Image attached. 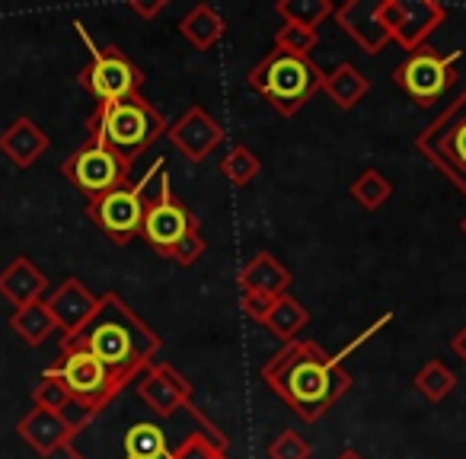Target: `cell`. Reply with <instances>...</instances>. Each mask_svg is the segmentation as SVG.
Instances as JSON below:
<instances>
[{"mask_svg": "<svg viewBox=\"0 0 466 459\" xmlns=\"http://www.w3.org/2000/svg\"><path fill=\"white\" fill-rule=\"evenodd\" d=\"M218 427L195 405L176 414L150 412L135 383L122 389L106 408H99L67 444L71 459H173L176 446L198 431Z\"/></svg>", "mask_w": 466, "mask_h": 459, "instance_id": "1", "label": "cell"}, {"mask_svg": "<svg viewBox=\"0 0 466 459\" xmlns=\"http://www.w3.org/2000/svg\"><path fill=\"white\" fill-rule=\"evenodd\" d=\"M393 323V313H383L377 323H370L355 342H349V348L339 354H326L323 344L310 342V338H294V342L281 344V351H275L262 367V380L272 386V393H279L281 399L291 405V412L304 421H317L342 399L351 389V374L342 367L345 354L358 351L364 342L377 335L383 325Z\"/></svg>", "mask_w": 466, "mask_h": 459, "instance_id": "2", "label": "cell"}, {"mask_svg": "<svg viewBox=\"0 0 466 459\" xmlns=\"http://www.w3.org/2000/svg\"><path fill=\"white\" fill-rule=\"evenodd\" d=\"M61 348L86 351L125 383L137 380L150 364L160 361V335L112 291L99 297L96 313L74 335L61 338Z\"/></svg>", "mask_w": 466, "mask_h": 459, "instance_id": "3", "label": "cell"}, {"mask_svg": "<svg viewBox=\"0 0 466 459\" xmlns=\"http://www.w3.org/2000/svg\"><path fill=\"white\" fill-rule=\"evenodd\" d=\"M167 118L137 93V96L116 99V103H99L86 122V137H96L118 156L135 163L157 137L167 135Z\"/></svg>", "mask_w": 466, "mask_h": 459, "instance_id": "4", "label": "cell"}, {"mask_svg": "<svg viewBox=\"0 0 466 459\" xmlns=\"http://www.w3.org/2000/svg\"><path fill=\"white\" fill-rule=\"evenodd\" d=\"M326 74L313 65L310 58H298V55L288 52H272L259 61V65L249 71V86H253L259 96H266L272 103V109L279 115L291 118L323 90Z\"/></svg>", "mask_w": 466, "mask_h": 459, "instance_id": "5", "label": "cell"}, {"mask_svg": "<svg viewBox=\"0 0 466 459\" xmlns=\"http://www.w3.org/2000/svg\"><path fill=\"white\" fill-rule=\"evenodd\" d=\"M160 173H167V160H154V166L144 173V179L137 185H125V188H116L109 195H99V198H90L86 201V217L109 236L112 243L125 246L131 243L135 236H141V224H144V214H147V205L150 198L157 195L163 179Z\"/></svg>", "mask_w": 466, "mask_h": 459, "instance_id": "6", "label": "cell"}, {"mask_svg": "<svg viewBox=\"0 0 466 459\" xmlns=\"http://www.w3.org/2000/svg\"><path fill=\"white\" fill-rule=\"evenodd\" d=\"M415 150L466 195V90L419 131Z\"/></svg>", "mask_w": 466, "mask_h": 459, "instance_id": "7", "label": "cell"}, {"mask_svg": "<svg viewBox=\"0 0 466 459\" xmlns=\"http://www.w3.org/2000/svg\"><path fill=\"white\" fill-rule=\"evenodd\" d=\"M84 39V45L90 48V65L80 71V86L90 93L96 103H116V99L137 96L144 86V71L116 45H93L90 33L80 23H74Z\"/></svg>", "mask_w": 466, "mask_h": 459, "instance_id": "8", "label": "cell"}, {"mask_svg": "<svg viewBox=\"0 0 466 459\" xmlns=\"http://www.w3.org/2000/svg\"><path fill=\"white\" fill-rule=\"evenodd\" d=\"M46 374L58 376V380L65 383L67 393H71V399L80 402V405L93 414H96L99 408L109 405V402L128 386V383L118 380L112 370H106L96 357L86 354V351H77V348H61V357L46 370Z\"/></svg>", "mask_w": 466, "mask_h": 459, "instance_id": "9", "label": "cell"}, {"mask_svg": "<svg viewBox=\"0 0 466 459\" xmlns=\"http://www.w3.org/2000/svg\"><path fill=\"white\" fill-rule=\"evenodd\" d=\"M131 166L125 156H118L112 147H106L96 137H86V144H80L65 163H61V173L71 182L74 188L90 198H99V195H109L116 188H125L131 179Z\"/></svg>", "mask_w": 466, "mask_h": 459, "instance_id": "10", "label": "cell"}, {"mask_svg": "<svg viewBox=\"0 0 466 459\" xmlns=\"http://www.w3.org/2000/svg\"><path fill=\"white\" fill-rule=\"evenodd\" d=\"M457 61H460V52L438 55L434 48L425 45V48H419V52H412L396 67L393 84L419 105H434L438 99H444V93L453 90V84H457V77H460Z\"/></svg>", "mask_w": 466, "mask_h": 459, "instance_id": "11", "label": "cell"}, {"mask_svg": "<svg viewBox=\"0 0 466 459\" xmlns=\"http://www.w3.org/2000/svg\"><path fill=\"white\" fill-rule=\"evenodd\" d=\"M188 234H198V217L188 211L186 201L176 198L173 188H169L167 173H163L160 188H157V195L147 205V214H144L141 236L160 255H169V249L179 240H186Z\"/></svg>", "mask_w": 466, "mask_h": 459, "instance_id": "12", "label": "cell"}, {"mask_svg": "<svg viewBox=\"0 0 466 459\" xmlns=\"http://www.w3.org/2000/svg\"><path fill=\"white\" fill-rule=\"evenodd\" d=\"M380 16L393 42L406 52L425 48V42L447 23V10L434 0H380Z\"/></svg>", "mask_w": 466, "mask_h": 459, "instance_id": "13", "label": "cell"}, {"mask_svg": "<svg viewBox=\"0 0 466 459\" xmlns=\"http://www.w3.org/2000/svg\"><path fill=\"white\" fill-rule=\"evenodd\" d=\"M135 389L141 395V402L150 408V412L163 414H176L179 408L192 405V383L167 361H154L141 376L135 380Z\"/></svg>", "mask_w": 466, "mask_h": 459, "instance_id": "14", "label": "cell"}, {"mask_svg": "<svg viewBox=\"0 0 466 459\" xmlns=\"http://www.w3.org/2000/svg\"><path fill=\"white\" fill-rule=\"evenodd\" d=\"M167 135L188 163H205L208 156L224 144L227 131L220 128L218 118L208 115L201 105H192L188 112H182L179 122L169 125Z\"/></svg>", "mask_w": 466, "mask_h": 459, "instance_id": "15", "label": "cell"}, {"mask_svg": "<svg viewBox=\"0 0 466 459\" xmlns=\"http://www.w3.org/2000/svg\"><path fill=\"white\" fill-rule=\"evenodd\" d=\"M336 23L364 48L368 55H380L383 48L393 42L390 29L383 26L380 16V0H349L342 7H336Z\"/></svg>", "mask_w": 466, "mask_h": 459, "instance_id": "16", "label": "cell"}, {"mask_svg": "<svg viewBox=\"0 0 466 459\" xmlns=\"http://www.w3.org/2000/svg\"><path fill=\"white\" fill-rule=\"evenodd\" d=\"M96 304H99L96 294L80 278H74V274L61 281L46 297V306H48V313H52L55 325H58V332H65V335H74V332L96 313Z\"/></svg>", "mask_w": 466, "mask_h": 459, "instance_id": "17", "label": "cell"}, {"mask_svg": "<svg viewBox=\"0 0 466 459\" xmlns=\"http://www.w3.org/2000/svg\"><path fill=\"white\" fill-rule=\"evenodd\" d=\"M16 434L46 459L67 450V444L74 440V427L67 424L58 412H48V408H29V412L16 421Z\"/></svg>", "mask_w": 466, "mask_h": 459, "instance_id": "18", "label": "cell"}, {"mask_svg": "<svg viewBox=\"0 0 466 459\" xmlns=\"http://www.w3.org/2000/svg\"><path fill=\"white\" fill-rule=\"evenodd\" d=\"M48 147H52V137H48L46 128H39V122H33L29 115H20L4 135H0V154L7 156L16 169L35 166V160H39Z\"/></svg>", "mask_w": 466, "mask_h": 459, "instance_id": "19", "label": "cell"}, {"mask_svg": "<svg viewBox=\"0 0 466 459\" xmlns=\"http://www.w3.org/2000/svg\"><path fill=\"white\" fill-rule=\"evenodd\" d=\"M46 291H48V278L29 255H20V259H14L0 272V297L7 300V304H14L16 310L35 304V300H46Z\"/></svg>", "mask_w": 466, "mask_h": 459, "instance_id": "20", "label": "cell"}, {"mask_svg": "<svg viewBox=\"0 0 466 459\" xmlns=\"http://www.w3.org/2000/svg\"><path fill=\"white\" fill-rule=\"evenodd\" d=\"M294 274L275 259L272 253H256L247 265L240 268V291L259 294V297L279 300L291 294Z\"/></svg>", "mask_w": 466, "mask_h": 459, "instance_id": "21", "label": "cell"}, {"mask_svg": "<svg viewBox=\"0 0 466 459\" xmlns=\"http://www.w3.org/2000/svg\"><path fill=\"white\" fill-rule=\"evenodd\" d=\"M179 33L195 52H211L227 35V20L211 7V4H195L179 23Z\"/></svg>", "mask_w": 466, "mask_h": 459, "instance_id": "22", "label": "cell"}, {"mask_svg": "<svg viewBox=\"0 0 466 459\" xmlns=\"http://www.w3.org/2000/svg\"><path fill=\"white\" fill-rule=\"evenodd\" d=\"M323 93L342 112H351L370 93V80L355 65H339L323 77Z\"/></svg>", "mask_w": 466, "mask_h": 459, "instance_id": "23", "label": "cell"}, {"mask_svg": "<svg viewBox=\"0 0 466 459\" xmlns=\"http://www.w3.org/2000/svg\"><path fill=\"white\" fill-rule=\"evenodd\" d=\"M310 323V313H307V306L300 304V300H294L291 294H285V297L272 300V306H268L266 319H262V325H266L268 332H272L279 342H294V338L300 335V329Z\"/></svg>", "mask_w": 466, "mask_h": 459, "instance_id": "24", "label": "cell"}, {"mask_svg": "<svg viewBox=\"0 0 466 459\" xmlns=\"http://www.w3.org/2000/svg\"><path fill=\"white\" fill-rule=\"evenodd\" d=\"M10 329H14L16 335L29 344V348H39V344L48 342V335H52V332H58V325H55L46 300H35V304L14 310V316H10Z\"/></svg>", "mask_w": 466, "mask_h": 459, "instance_id": "25", "label": "cell"}, {"mask_svg": "<svg viewBox=\"0 0 466 459\" xmlns=\"http://www.w3.org/2000/svg\"><path fill=\"white\" fill-rule=\"evenodd\" d=\"M412 386L425 395L428 402H444L457 389V374L444 361H425L419 374L412 376Z\"/></svg>", "mask_w": 466, "mask_h": 459, "instance_id": "26", "label": "cell"}, {"mask_svg": "<svg viewBox=\"0 0 466 459\" xmlns=\"http://www.w3.org/2000/svg\"><path fill=\"white\" fill-rule=\"evenodd\" d=\"M279 16L285 23H294V26L304 29H317L323 20H329L336 14V4L332 0H279Z\"/></svg>", "mask_w": 466, "mask_h": 459, "instance_id": "27", "label": "cell"}, {"mask_svg": "<svg viewBox=\"0 0 466 459\" xmlns=\"http://www.w3.org/2000/svg\"><path fill=\"white\" fill-rule=\"evenodd\" d=\"M390 195H393V182H390L380 169H364V173L351 182V198H355L368 214L380 211V207L387 205Z\"/></svg>", "mask_w": 466, "mask_h": 459, "instance_id": "28", "label": "cell"}, {"mask_svg": "<svg viewBox=\"0 0 466 459\" xmlns=\"http://www.w3.org/2000/svg\"><path fill=\"white\" fill-rule=\"evenodd\" d=\"M220 173H224V179L230 182V185L247 188L249 182L262 173V163L253 150L243 147V144H237V147H230L224 156H220Z\"/></svg>", "mask_w": 466, "mask_h": 459, "instance_id": "29", "label": "cell"}, {"mask_svg": "<svg viewBox=\"0 0 466 459\" xmlns=\"http://www.w3.org/2000/svg\"><path fill=\"white\" fill-rule=\"evenodd\" d=\"M319 45V33L317 29H304L294 26V23H281L279 33H275V48L288 55H298V58H310Z\"/></svg>", "mask_w": 466, "mask_h": 459, "instance_id": "30", "label": "cell"}, {"mask_svg": "<svg viewBox=\"0 0 466 459\" xmlns=\"http://www.w3.org/2000/svg\"><path fill=\"white\" fill-rule=\"evenodd\" d=\"M33 402H35V408H48V412L61 414L74 399H71V393H67L65 383H61L58 376L42 374L39 383H35V389H33Z\"/></svg>", "mask_w": 466, "mask_h": 459, "instance_id": "31", "label": "cell"}, {"mask_svg": "<svg viewBox=\"0 0 466 459\" xmlns=\"http://www.w3.org/2000/svg\"><path fill=\"white\" fill-rule=\"evenodd\" d=\"M268 459H310V444L298 431H281L268 444Z\"/></svg>", "mask_w": 466, "mask_h": 459, "instance_id": "32", "label": "cell"}, {"mask_svg": "<svg viewBox=\"0 0 466 459\" xmlns=\"http://www.w3.org/2000/svg\"><path fill=\"white\" fill-rule=\"evenodd\" d=\"M201 255H205V240H201V234H188L186 240H179L173 249H169L167 259H173L176 265L188 268V265H195Z\"/></svg>", "mask_w": 466, "mask_h": 459, "instance_id": "33", "label": "cell"}, {"mask_svg": "<svg viewBox=\"0 0 466 459\" xmlns=\"http://www.w3.org/2000/svg\"><path fill=\"white\" fill-rule=\"evenodd\" d=\"M240 306H243V313H247V316L253 319V323L262 325V319H266V313H268V306H272V300L259 297V294H247V291H243L240 294Z\"/></svg>", "mask_w": 466, "mask_h": 459, "instance_id": "34", "label": "cell"}, {"mask_svg": "<svg viewBox=\"0 0 466 459\" xmlns=\"http://www.w3.org/2000/svg\"><path fill=\"white\" fill-rule=\"evenodd\" d=\"M128 10L135 16H141V20H154V16H160L163 10H167V0H154V4H141V0H135V4H128Z\"/></svg>", "mask_w": 466, "mask_h": 459, "instance_id": "35", "label": "cell"}, {"mask_svg": "<svg viewBox=\"0 0 466 459\" xmlns=\"http://www.w3.org/2000/svg\"><path fill=\"white\" fill-rule=\"evenodd\" d=\"M451 348H453V354H457L460 361L466 364V325H463V329L457 332V335L451 338Z\"/></svg>", "mask_w": 466, "mask_h": 459, "instance_id": "36", "label": "cell"}, {"mask_svg": "<svg viewBox=\"0 0 466 459\" xmlns=\"http://www.w3.org/2000/svg\"><path fill=\"white\" fill-rule=\"evenodd\" d=\"M336 459H361V456H358V453L355 450H342V453H339V456Z\"/></svg>", "mask_w": 466, "mask_h": 459, "instance_id": "37", "label": "cell"}, {"mask_svg": "<svg viewBox=\"0 0 466 459\" xmlns=\"http://www.w3.org/2000/svg\"><path fill=\"white\" fill-rule=\"evenodd\" d=\"M460 230H463V234H466V217H463V220H460Z\"/></svg>", "mask_w": 466, "mask_h": 459, "instance_id": "38", "label": "cell"}, {"mask_svg": "<svg viewBox=\"0 0 466 459\" xmlns=\"http://www.w3.org/2000/svg\"><path fill=\"white\" fill-rule=\"evenodd\" d=\"M224 459H227V456H224Z\"/></svg>", "mask_w": 466, "mask_h": 459, "instance_id": "39", "label": "cell"}]
</instances>
